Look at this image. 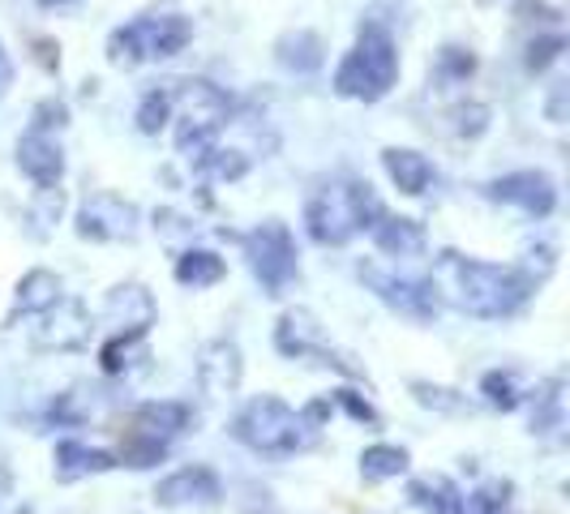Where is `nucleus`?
Masks as SVG:
<instances>
[{
	"mask_svg": "<svg viewBox=\"0 0 570 514\" xmlns=\"http://www.w3.org/2000/svg\"><path fill=\"white\" fill-rule=\"evenodd\" d=\"M433 291L442 305H451L459 314L476 317V322H507V317L523 314L528 300L541 291L519 266H502V261H481V257L442 249L433 261Z\"/></svg>",
	"mask_w": 570,
	"mask_h": 514,
	"instance_id": "nucleus-1",
	"label": "nucleus"
},
{
	"mask_svg": "<svg viewBox=\"0 0 570 514\" xmlns=\"http://www.w3.org/2000/svg\"><path fill=\"white\" fill-rule=\"evenodd\" d=\"M382 215L386 206L373 194L370 180H352V176L322 180L305 198V231L314 245H326V249H343L352 236L370 231Z\"/></svg>",
	"mask_w": 570,
	"mask_h": 514,
	"instance_id": "nucleus-2",
	"label": "nucleus"
},
{
	"mask_svg": "<svg viewBox=\"0 0 570 514\" xmlns=\"http://www.w3.org/2000/svg\"><path fill=\"white\" fill-rule=\"evenodd\" d=\"M232 442H240L245 451L254 455H271V458H292L314 451L317 437H322V425L301 407H287L279 395H257L249 399L236 416H232Z\"/></svg>",
	"mask_w": 570,
	"mask_h": 514,
	"instance_id": "nucleus-3",
	"label": "nucleus"
},
{
	"mask_svg": "<svg viewBox=\"0 0 570 514\" xmlns=\"http://www.w3.org/2000/svg\"><path fill=\"white\" fill-rule=\"evenodd\" d=\"M400 86V43L386 22H361L352 48L335 69V95L352 103H382Z\"/></svg>",
	"mask_w": 570,
	"mask_h": 514,
	"instance_id": "nucleus-4",
	"label": "nucleus"
},
{
	"mask_svg": "<svg viewBox=\"0 0 570 514\" xmlns=\"http://www.w3.org/2000/svg\"><path fill=\"white\" fill-rule=\"evenodd\" d=\"M194 43V22L176 9H150V13H138L129 22L108 34V65L116 69H138V65H150V60H171L180 57L185 48Z\"/></svg>",
	"mask_w": 570,
	"mask_h": 514,
	"instance_id": "nucleus-5",
	"label": "nucleus"
},
{
	"mask_svg": "<svg viewBox=\"0 0 570 514\" xmlns=\"http://www.w3.org/2000/svg\"><path fill=\"white\" fill-rule=\"evenodd\" d=\"M171 120H176V150L194 159L210 142H219L224 125L232 120V95L206 78H180L171 82Z\"/></svg>",
	"mask_w": 570,
	"mask_h": 514,
	"instance_id": "nucleus-6",
	"label": "nucleus"
},
{
	"mask_svg": "<svg viewBox=\"0 0 570 514\" xmlns=\"http://www.w3.org/2000/svg\"><path fill=\"white\" fill-rule=\"evenodd\" d=\"M240 254L266 296H284L287 287L301 279V254L284 219H266L249 236H240Z\"/></svg>",
	"mask_w": 570,
	"mask_h": 514,
	"instance_id": "nucleus-7",
	"label": "nucleus"
},
{
	"mask_svg": "<svg viewBox=\"0 0 570 514\" xmlns=\"http://www.w3.org/2000/svg\"><path fill=\"white\" fill-rule=\"evenodd\" d=\"M275 352L287 360H317V365L343 373V377H365L347 356L335 352V343H331L314 309H284V317L275 322Z\"/></svg>",
	"mask_w": 570,
	"mask_h": 514,
	"instance_id": "nucleus-8",
	"label": "nucleus"
},
{
	"mask_svg": "<svg viewBox=\"0 0 570 514\" xmlns=\"http://www.w3.org/2000/svg\"><path fill=\"white\" fill-rule=\"evenodd\" d=\"M356 279L370 287L391 314L407 317V322L429 326L442 314V300H438V291H433L429 279H407V275H395V270H386L377 261H356Z\"/></svg>",
	"mask_w": 570,
	"mask_h": 514,
	"instance_id": "nucleus-9",
	"label": "nucleus"
},
{
	"mask_svg": "<svg viewBox=\"0 0 570 514\" xmlns=\"http://www.w3.org/2000/svg\"><path fill=\"white\" fill-rule=\"evenodd\" d=\"M142 228V210L120 194H90L73 215V231L82 240L95 245H120V240H134Z\"/></svg>",
	"mask_w": 570,
	"mask_h": 514,
	"instance_id": "nucleus-10",
	"label": "nucleus"
},
{
	"mask_svg": "<svg viewBox=\"0 0 570 514\" xmlns=\"http://www.w3.org/2000/svg\"><path fill=\"white\" fill-rule=\"evenodd\" d=\"M485 198L502 201V206H514V210H523L528 219H549V215L558 210V180L541 168L507 171V176L489 180Z\"/></svg>",
	"mask_w": 570,
	"mask_h": 514,
	"instance_id": "nucleus-11",
	"label": "nucleus"
},
{
	"mask_svg": "<svg viewBox=\"0 0 570 514\" xmlns=\"http://www.w3.org/2000/svg\"><path fill=\"white\" fill-rule=\"evenodd\" d=\"M39 317V326H35V347L39 352H82L86 343H90V314H86L82 300H69V296H60L52 309H43Z\"/></svg>",
	"mask_w": 570,
	"mask_h": 514,
	"instance_id": "nucleus-12",
	"label": "nucleus"
},
{
	"mask_svg": "<svg viewBox=\"0 0 570 514\" xmlns=\"http://www.w3.org/2000/svg\"><path fill=\"white\" fill-rule=\"evenodd\" d=\"M245 377V356L236 339H210L198 352V386L210 399H232Z\"/></svg>",
	"mask_w": 570,
	"mask_h": 514,
	"instance_id": "nucleus-13",
	"label": "nucleus"
},
{
	"mask_svg": "<svg viewBox=\"0 0 570 514\" xmlns=\"http://www.w3.org/2000/svg\"><path fill=\"white\" fill-rule=\"evenodd\" d=\"M189 425H194L189 403L155 399V403H142V407L134 412V425H129L125 437H138V442H150V446H159V451H171V442Z\"/></svg>",
	"mask_w": 570,
	"mask_h": 514,
	"instance_id": "nucleus-14",
	"label": "nucleus"
},
{
	"mask_svg": "<svg viewBox=\"0 0 570 514\" xmlns=\"http://www.w3.org/2000/svg\"><path fill=\"white\" fill-rule=\"evenodd\" d=\"M155 296L146 291L142 284H116L108 296H104V322L112 326V335H150L155 326Z\"/></svg>",
	"mask_w": 570,
	"mask_h": 514,
	"instance_id": "nucleus-15",
	"label": "nucleus"
},
{
	"mask_svg": "<svg viewBox=\"0 0 570 514\" xmlns=\"http://www.w3.org/2000/svg\"><path fill=\"white\" fill-rule=\"evenodd\" d=\"M224 497V481L210 472V467H180L159 481L155 488V502L164 511H185V506H215Z\"/></svg>",
	"mask_w": 570,
	"mask_h": 514,
	"instance_id": "nucleus-16",
	"label": "nucleus"
},
{
	"mask_svg": "<svg viewBox=\"0 0 570 514\" xmlns=\"http://www.w3.org/2000/svg\"><path fill=\"white\" fill-rule=\"evenodd\" d=\"M18 168H22V176L35 180L39 189L60 185V180H65V150H60L57 134H35V129H27V134L18 138Z\"/></svg>",
	"mask_w": 570,
	"mask_h": 514,
	"instance_id": "nucleus-17",
	"label": "nucleus"
},
{
	"mask_svg": "<svg viewBox=\"0 0 570 514\" xmlns=\"http://www.w3.org/2000/svg\"><path fill=\"white\" fill-rule=\"evenodd\" d=\"M382 168L391 176V185L407 194V198H425L429 189H433V180H438V168L429 164L421 150H412V146H386L382 150Z\"/></svg>",
	"mask_w": 570,
	"mask_h": 514,
	"instance_id": "nucleus-18",
	"label": "nucleus"
},
{
	"mask_svg": "<svg viewBox=\"0 0 570 514\" xmlns=\"http://www.w3.org/2000/svg\"><path fill=\"white\" fill-rule=\"evenodd\" d=\"M373 245H377V254L386 257H421L429 249V231L421 219H412V215H382L377 224L370 228Z\"/></svg>",
	"mask_w": 570,
	"mask_h": 514,
	"instance_id": "nucleus-19",
	"label": "nucleus"
},
{
	"mask_svg": "<svg viewBox=\"0 0 570 514\" xmlns=\"http://www.w3.org/2000/svg\"><path fill=\"white\" fill-rule=\"evenodd\" d=\"M275 60H279V69L296 73V78H305V73H317V69L326 65V43H322L317 30L296 27L275 39Z\"/></svg>",
	"mask_w": 570,
	"mask_h": 514,
	"instance_id": "nucleus-20",
	"label": "nucleus"
},
{
	"mask_svg": "<svg viewBox=\"0 0 570 514\" xmlns=\"http://www.w3.org/2000/svg\"><path fill=\"white\" fill-rule=\"evenodd\" d=\"M52 472L57 481L73 485V481H86V476H104V472H116L120 463L108 451H95V446H82V442H57V455H52Z\"/></svg>",
	"mask_w": 570,
	"mask_h": 514,
	"instance_id": "nucleus-21",
	"label": "nucleus"
},
{
	"mask_svg": "<svg viewBox=\"0 0 570 514\" xmlns=\"http://www.w3.org/2000/svg\"><path fill=\"white\" fill-rule=\"evenodd\" d=\"M171 275H176V284L189 287V291H202V287H215L224 284V275H228V261L215 254V249H180L176 257V266H171Z\"/></svg>",
	"mask_w": 570,
	"mask_h": 514,
	"instance_id": "nucleus-22",
	"label": "nucleus"
},
{
	"mask_svg": "<svg viewBox=\"0 0 570 514\" xmlns=\"http://www.w3.org/2000/svg\"><path fill=\"white\" fill-rule=\"evenodd\" d=\"M407 497L412 506L425 514H463V488L446 476H416L407 485Z\"/></svg>",
	"mask_w": 570,
	"mask_h": 514,
	"instance_id": "nucleus-23",
	"label": "nucleus"
},
{
	"mask_svg": "<svg viewBox=\"0 0 570 514\" xmlns=\"http://www.w3.org/2000/svg\"><path fill=\"white\" fill-rule=\"evenodd\" d=\"M57 300H60V279L52 275V270L35 266V270H27V275L18 279V291H13V314L35 317V314H43V309H52Z\"/></svg>",
	"mask_w": 570,
	"mask_h": 514,
	"instance_id": "nucleus-24",
	"label": "nucleus"
},
{
	"mask_svg": "<svg viewBox=\"0 0 570 514\" xmlns=\"http://www.w3.org/2000/svg\"><path fill=\"white\" fill-rule=\"evenodd\" d=\"M99 403H104V395L95 386H69L65 395H57V399L48 403V421L65 428L86 425L90 416H99Z\"/></svg>",
	"mask_w": 570,
	"mask_h": 514,
	"instance_id": "nucleus-25",
	"label": "nucleus"
},
{
	"mask_svg": "<svg viewBox=\"0 0 570 514\" xmlns=\"http://www.w3.org/2000/svg\"><path fill=\"white\" fill-rule=\"evenodd\" d=\"M407 451L403 446H391V442H377V446H370L365 455H361V476L370 481V485H382V481H395V476H403L407 472Z\"/></svg>",
	"mask_w": 570,
	"mask_h": 514,
	"instance_id": "nucleus-26",
	"label": "nucleus"
},
{
	"mask_svg": "<svg viewBox=\"0 0 570 514\" xmlns=\"http://www.w3.org/2000/svg\"><path fill=\"white\" fill-rule=\"evenodd\" d=\"M142 356H146L142 335H108V343L99 347V369L108 373V377H120V373L134 369Z\"/></svg>",
	"mask_w": 570,
	"mask_h": 514,
	"instance_id": "nucleus-27",
	"label": "nucleus"
},
{
	"mask_svg": "<svg viewBox=\"0 0 570 514\" xmlns=\"http://www.w3.org/2000/svg\"><path fill=\"white\" fill-rule=\"evenodd\" d=\"M134 120H138V134L159 138L171 125V82L150 86L142 95V103H138V116H134Z\"/></svg>",
	"mask_w": 570,
	"mask_h": 514,
	"instance_id": "nucleus-28",
	"label": "nucleus"
},
{
	"mask_svg": "<svg viewBox=\"0 0 570 514\" xmlns=\"http://www.w3.org/2000/svg\"><path fill=\"white\" fill-rule=\"evenodd\" d=\"M481 399H485L493 412H514V407H523L528 391L519 386V377H514V373L493 369V373L481 377Z\"/></svg>",
	"mask_w": 570,
	"mask_h": 514,
	"instance_id": "nucleus-29",
	"label": "nucleus"
},
{
	"mask_svg": "<svg viewBox=\"0 0 570 514\" xmlns=\"http://www.w3.org/2000/svg\"><path fill=\"white\" fill-rule=\"evenodd\" d=\"M407 391H412V399L421 403V407H429V412H442V416H463V412H472L468 395H459V391H451V386H433V382H412Z\"/></svg>",
	"mask_w": 570,
	"mask_h": 514,
	"instance_id": "nucleus-30",
	"label": "nucleus"
},
{
	"mask_svg": "<svg viewBox=\"0 0 570 514\" xmlns=\"http://www.w3.org/2000/svg\"><path fill=\"white\" fill-rule=\"evenodd\" d=\"M514 485L511 481H485L481 488L463 493V514H507Z\"/></svg>",
	"mask_w": 570,
	"mask_h": 514,
	"instance_id": "nucleus-31",
	"label": "nucleus"
},
{
	"mask_svg": "<svg viewBox=\"0 0 570 514\" xmlns=\"http://www.w3.org/2000/svg\"><path fill=\"white\" fill-rule=\"evenodd\" d=\"M476 73V52L472 48H459V43H446L442 52H438V82H468Z\"/></svg>",
	"mask_w": 570,
	"mask_h": 514,
	"instance_id": "nucleus-32",
	"label": "nucleus"
},
{
	"mask_svg": "<svg viewBox=\"0 0 570 514\" xmlns=\"http://www.w3.org/2000/svg\"><path fill=\"white\" fill-rule=\"evenodd\" d=\"M60 210H65V189L60 185H48V189H39L35 201H30V224H35V236H48L52 224H60Z\"/></svg>",
	"mask_w": 570,
	"mask_h": 514,
	"instance_id": "nucleus-33",
	"label": "nucleus"
},
{
	"mask_svg": "<svg viewBox=\"0 0 570 514\" xmlns=\"http://www.w3.org/2000/svg\"><path fill=\"white\" fill-rule=\"evenodd\" d=\"M65 125H69V103L65 99L48 95V99L35 103V112H30V129L35 134H60Z\"/></svg>",
	"mask_w": 570,
	"mask_h": 514,
	"instance_id": "nucleus-34",
	"label": "nucleus"
},
{
	"mask_svg": "<svg viewBox=\"0 0 570 514\" xmlns=\"http://www.w3.org/2000/svg\"><path fill=\"white\" fill-rule=\"evenodd\" d=\"M562 382H549L541 395H537V416H532V433H553V428H562Z\"/></svg>",
	"mask_w": 570,
	"mask_h": 514,
	"instance_id": "nucleus-35",
	"label": "nucleus"
},
{
	"mask_svg": "<svg viewBox=\"0 0 570 514\" xmlns=\"http://www.w3.org/2000/svg\"><path fill=\"white\" fill-rule=\"evenodd\" d=\"M562 52H567V39H562V34H541V39H532V43H528L523 65H528L532 73H544L553 60H562Z\"/></svg>",
	"mask_w": 570,
	"mask_h": 514,
	"instance_id": "nucleus-36",
	"label": "nucleus"
},
{
	"mask_svg": "<svg viewBox=\"0 0 570 514\" xmlns=\"http://www.w3.org/2000/svg\"><path fill=\"white\" fill-rule=\"evenodd\" d=\"M335 403H340V407L347 412V416H352V421H356V425L382 428V416H377V407H373V403L365 399L361 391H347V386H343V391H335Z\"/></svg>",
	"mask_w": 570,
	"mask_h": 514,
	"instance_id": "nucleus-37",
	"label": "nucleus"
},
{
	"mask_svg": "<svg viewBox=\"0 0 570 514\" xmlns=\"http://www.w3.org/2000/svg\"><path fill=\"white\" fill-rule=\"evenodd\" d=\"M451 120H455L459 138H481L489 129V108L485 103H459L455 112H451Z\"/></svg>",
	"mask_w": 570,
	"mask_h": 514,
	"instance_id": "nucleus-38",
	"label": "nucleus"
},
{
	"mask_svg": "<svg viewBox=\"0 0 570 514\" xmlns=\"http://www.w3.org/2000/svg\"><path fill=\"white\" fill-rule=\"evenodd\" d=\"M9 86H13V60H9L4 43H0V99L9 95Z\"/></svg>",
	"mask_w": 570,
	"mask_h": 514,
	"instance_id": "nucleus-39",
	"label": "nucleus"
},
{
	"mask_svg": "<svg viewBox=\"0 0 570 514\" xmlns=\"http://www.w3.org/2000/svg\"><path fill=\"white\" fill-rule=\"evenodd\" d=\"M39 9H60V4H73V0H35Z\"/></svg>",
	"mask_w": 570,
	"mask_h": 514,
	"instance_id": "nucleus-40",
	"label": "nucleus"
}]
</instances>
